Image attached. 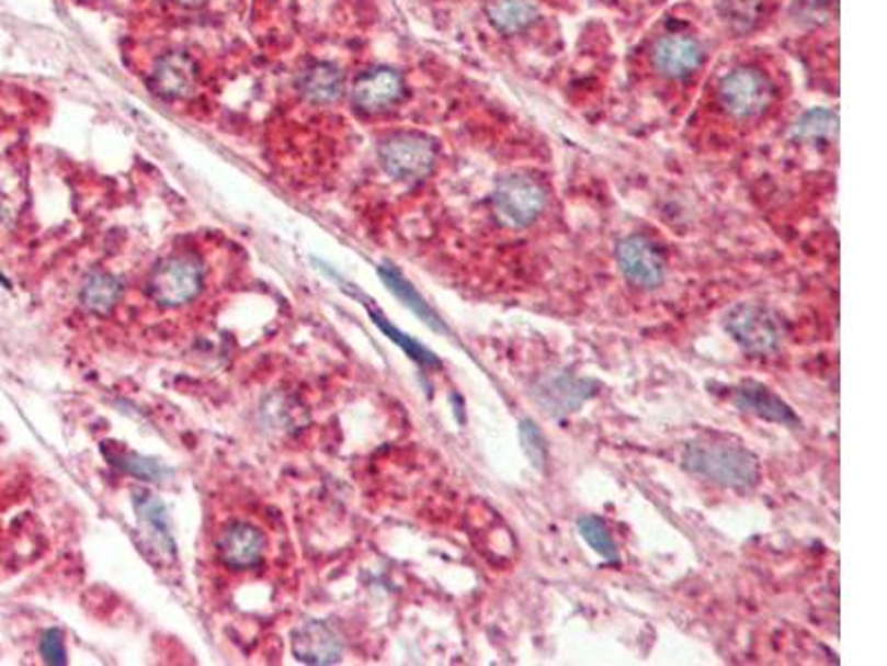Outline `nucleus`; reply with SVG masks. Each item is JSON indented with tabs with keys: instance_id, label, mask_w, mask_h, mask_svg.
Returning <instances> with one entry per match:
<instances>
[{
	"instance_id": "obj_24",
	"label": "nucleus",
	"mask_w": 887,
	"mask_h": 666,
	"mask_svg": "<svg viewBox=\"0 0 887 666\" xmlns=\"http://www.w3.org/2000/svg\"><path fill=\"white\" fill-rule=\"evenodd\" d=\"M520 440H522V449L528 455L531 464L539 471L546 469L548 462V444L544 433L539 431V427L533 420H524L520 425Z\"/></svg>"
},
{
	"instance_id": "obj_11",
	"label": "nucleus",
	"mask_w": 887,
	"mask_h": 666,
	"mask_svg": "<svg viewBox=\"0 0 887 666\" xmlns=\"http://www.w3.org/2000/svg\"><path fill=\"white\" fill-rule=\"evenodd\" d=\"M291 651L305 664H336L342 657V642L329 624L309 620L293 631Z\"/></svg>"
},
{
	"instance_id": "obj_5",
	"label": "nucleus",
	"mask_w": 887,
	"mask_h": 666,
	"mask_svg": "<svg viewBox=\"0 0 887 666\" xmlns=\"http://www.w3.org/2000/svg\"><path fill=\"white\" fill-rule=\"evenodd\" d=\"M721 108L735 118L759 116L772 101V84L757 69H735L719 87Z\"/></svg>"
},
{
	"instance_id": "obj_14",
	"label": "nucleus",
	"mask_w": 887,
	"mask_h": 666,
	"mask_svg": "<svg viewBox=\"0 0 887 666\" xmlns=\"http://www.w3.org/2000/svg\"><path fill=\"white\" fill-rule=\"evenodd\" d=\"M134 511H136L138 520L145 524V529L149 531V535L153 538V542L162 549V553L173 557L175 555V542H173V535H171L169 511L162 505V500L156 498L147 489H138V492H134Z\"/></svg>"
},
{
	"instance_id": "obj_16",
	"label": "nucleus",
	"mask_w": 887,
	"mask_h": 666,
	"mask_svg": "<svg viewBox=\"0 0 887 666\" xmlns=\"http://www.w3.org/2000/svg\"><path fill=\"white\" fill-rule=\"evenodd\" d=\"M300 89L309 103L329 105L342 97L344 76L331 63H318L305 71Z\"/></svg>"
},
{
	"instance_id": "obj_18",
	"label": "nucleus",
	"mask_w": 887,
	"mask_h": 666,
	"mask_svg": "<svg viewBox=\"0 0 887 666\" xmlns=\"http://www.w3.org/2000/svg\"><path fill=\"white\" fill-rule=\"evenodd\" d=\"M121 296H123V282L116 275L105 273V271L91 273L84 280L82 292H80L82 305L98 316L110 314L118 305Z\"/></svg>"
},
{
	"instance_id": "obj_7",
	"label": "nucleus",
	"mask_w": 887,
	"mask_h": 666,
	"mask_svg": "<svg viewBox=\"0 0 887 666\" xmlns=\"http://www.w3.org/2000/svg\"><path fill=\"white\" fill-rule=\"evenodd\" d=\"M617 258L624 275L641 290H655L666 278V260L661 249L644 236L622 240Z\"/></svg>"
},
{
	"instance_id": "obj_8",
	"label": "nucleus",
	"mask_w": 887,
	"mask_h": 666,
	"mask_svg": "<svg viewBox=\"0 0 887 666\" xmlns=\"http://www.w3.org/2000/svg\"><path fill=\"white\" fill-rule=\"evenodd\" d=\"M405 97V80L396 69L379 67L362 74L353 84V103L366 114H382Z\"/></svg>"
},
{
	"instance_id": "obj_20",
	"label": "nucleus",
	"mask_w": 887,
	"mask_h": 666,
	"mask_svg": "<svg viewBox=\"0 0 887 666\" xmlns=\"http://www.w3.org/2000/svg\"><path fill=\"white\" fill-rule=\"evenodd\" d=\"M577 529H579V535L583 538V542L595 553H600L606 560H617V544L604 520H600L598 516H583V518H579Z\"/></svg>"
},
{
	"instance_id": "obj_21",
	"label": "nucleus",
	"mask_w": 887,
	"mask_h": 666,
	"mask_svg": "<svg viewBox=\"0 0 887 666\" xmlns=\"http://www.w3.org/2000/svg\"><path fill=\"white\" fill-rule=\"evenodd\" d=\"M105 455L112 460V464H116V466H121L123 471L136 475V478H140V481L160 483V481L164 478V475L169 473V469H164L160 462H156V460H151V458H143V455L132 453V451H121V449H118L116 455H112V453H107V451H105Z\"/></svg>"
},
{
	"instance_id": "obj_1",
	"label": "nucleus",
	"mask_w": 887,
	"mask_h": 666,
	"mask_svg": "<svg viewBox=\"0 0 887 666\" xmlns=\"http://www.w3.org/2000/svg\"><path fill=\"white\" fill-rule=\"evenodd\" d=\"M683 466L702 478L732 489H752L761 478L757 458L730 442L695 440L683 451Z\"/></svg>"
},
{
	"instance_id": "obj_13",
	"label": "nucleus",
	"mask_w": 887,
	"mask_h": 666,
	"mask_svg": "<svg viewBox=\"0 0 887 666\" xmlns=\"http://www.w3.org/2000/svg\"><path fill=\"white\" fill-rule=\"evenodd\" d=\"M735 405L743 411H750L763 420L778 422L785 427H799V418L787 407L774 392L763 385L746 383L735 392Z\"/></svg>"
},
{
	"instance_id": "obj_12",
	"label": "nucleus",
	"mask_w": 887,
	"mask_h": 666,
	"mask_svg": "<svg viewBox=\"0 0 887 666\" xmlns=\"http://www.w3.org/2000/svg\"><path fill=\"white\" fill-rule=\"evenodd\" d=\"M195 63L186 54H167L158 60L153 76H151V87L164 101H178L186 99L189 93L195 89Z\"/></svg>"
},
{
	"instance_id": "obj_22",
	"label": "nucleus",
	"mask_w": 887,
	"mask_h": 666,
	"mask_svg": "<svg viewBox=\"0 0 887 666\" xmlns=\"http://www.w3.org/2000/svg\"><path fill=\"white\" fill-rule=\"evenodd\" d=\"M721 16L737 30H750L763 14V0H719Z\"/></svg>"
},
{
	"instance_id": "obj_4",
	"label": "nucleus",
	"mask_w": 887,
	"mask_h": 666,
	"mask_svg": "<svg viewBox=\"0 0 887 666\" xmlns=\"http://www.w3.org/2000/svg\"><path fill=\"white\" fill-rule=\"evenodd\" d=\"M726 329L732 340L748 353L763 355L781 345L778 318L761 305H737L726 318Z\"/></svg>"
},
{
	"instance_id": "obj_10",
	"label": "nucleus",
	"mask_w": 887,
	"mask_h": 666,
	"mask_svg": "<svg viewBox=\"0 0 887 666\" xmlns=\"http://www.w3.org/2000/svg\"><path fill=\"white\" fill-rule=\"evenodd\" d=\"M266 551L264 533L249 522H231L218 538L220 560L236 571L251 568L262 562Z\"/></svg>"
},
{
	"instance_id": "obj_2",
	"label": "nucleus",
	"mask_w": 887,
	"mask_h": 666,
	"mask_svg": "<svg viewBox=\"0 0 887 666\" xmlns=\"http://www.w3.org/2000/svg\"><path fill=\"white\" fill-rule=\"evenodd\" d=\"M205 271L193 256H169L156 264L149 278V296L160 307H182L203 292Z\"/></svg>"
},
{
	"instance_id": "obj_9",
	"label": "nucleus",
	"mask_w": 887,
	"mask_h": 666,
	"mask_svg": "<svg viewBox=\"0 0 887 666\" xmlns=\"http://www.w3.org/2000/svg\"><path fill=\"white\" fill-rule=\"evenodd\" d=\"M652 63L668 78H687L702 67L704 47L690 34H666L652 49Z\"/></svg>"
},
{
	"instance_id": "obj_19",
	"label": "nucleus",
	"mask_w": 887,
	"mask_h": 666,
	"mask_svg": "<svg viewBox=\"0 0 887 666\" xmlns=\"http://www.w3.org/2000/svg\"><path fill=\"white\" fill-rule=\"evenodd\" d=\"M379 278L384 280L386 287L396 294L416 316H420L431 329L435 331H448L446 325L440 320V316L429 307V303L416 292L413 284L409 280H405L396 269L390 267H379Z\"/></svg>"
},
{
	"instance_id": "obj_25",
	"label": "nucleus",
	"mask_w": 887,
	"mask_h": 666,
	"mask_svg": "<svg viewBox=\"0 0 887 666\" xmlns=\"http://www.w3.org/2000/svg\"><path fill=\"white\" fill-rule=\"evenodd\" d=\"M797 134L801 138H808V140L832 138L837 134V116L830 114V112H823V110L810 112V114H806L801 118V123L797 127Z\"/></svg>"
},
{
	"instance_id": "obj_17",
	"label": "nucleus",
	"mask_w": 887,
	"mask_h": 666,
	"mask_svg": "<svg viewBox=\"0 0 887 666\" xmlns=\"http://www.w3.org/2000/svg\"><path fill=\"white\" fill-rule=\"evenodd\" d=\"M486 14L502 32H522L539 16L537 0H488Z\"/></svg>"
},
{
	"instance_id": "obj_3",
	"label": "nucleus",
	"mask_w": 887,
	"mask_h": 666,
	"mask_svg": "<svg viewBox=\"0 0 887 666\" xmlns=\"http://www.w3.org/2000/svg\"><path fill=\"white\" fill-rule=\"evenodd\" d=\"M379 160L388 176L402 182H418L433 171L437 147L422 134L402 132L379 145Z\"/></svg>"
},
{
	"instance_id": "obj_6",
	"label": "nucleus",
	"mask_w": 887,
	"mask_h": 666,
	"mask_svg": "<svg viewBox=\"0 0 887 666\" xmlns=\"http://www.w3.org/2000/svg\"><path fill=\"white\" fill-rule=\"evenodd\" d=\"M496 207L504 221L526 227L546 207V189L528 176H509L496 189Z\"/></svg>"
},
{
	"instance_id": "obj_26",
	"label": "nucleus",
	"mask_w": 887,
	"mask_h": 666,
	"mask_svg": "<svg viewBox=\"0 0 887 666\" xmlns=\"http://www.w3.org/2000/svg\"><path fill=\"white\" fill-rule=\"evenodd\" d=\"M41 655L47 664H65L67 648H65V633L60 629H49L41 637Z\"/></svg>"
},
{
	"instance_id": "obj_23",
	"label": "nucleus",
	"mask_w": 887,
	"mask_h": 666,
	"mask_svg": "<svg viewBox=\"0 0 887 666\" xmlns=\"http://www.w3.org/2000/svg\"><path fill=\"white\" fill-rule=\"evenodd\" d=\"M371 312V318H373V323L393 340L396 345H400L416 362H420V364H424V366H440V360L429 351V349H424L420 342H416L413 338H409L407 334H402V331H398L396 327H393L382 314H377V312H373V309H368Z\"/></svg>"
},
{
	"instance_id": "obj_15",
	"label": "nucleus",
	"mask_w": 887,
	"mask_h": 666,
	"mask_svg": "<svg viewBox=\"0 0 887 666\" xmlns=\"http://www.w3.org/2000/svg\"><path fill=\"white\" fill-rule=\"evenodd\" d=\"M539 403L555 414H566L577 409L585 398H588V385L583 380H577L572 375H555L544 380L537 390Z\"/></svg>"
}]
</instances>
